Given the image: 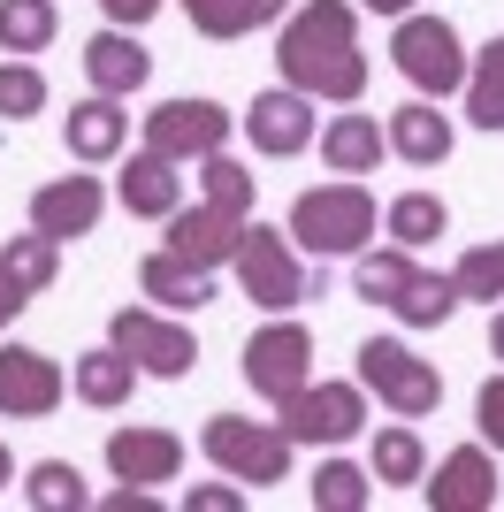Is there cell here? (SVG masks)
<instances>
[{
  "label": "cell",
  "mask_w": 504,
  "mask_h": 512,
  "mask_svg": "<svg viewBox=\"0 0 504 512\" xmlns=\"http://www.w3.org/2000/svg\"><path fill=\"white\" fill-rule=\"evenodd\" d=\"M275 69H283V85L306 92V100H336V107H352L359 92H367L359 8H352V0H306L298 16H283Z\"/></svg>",
  "instance_id": "obj_1"
},
{
  "label": "cell",
  "mask_w": 504,
  "mask_h": 512,
  "mask_svg": "<svg viewBox=\"0 0 504 512\" xmlns=\"http://www.w3.org/2000/svg\"><path fill=\"white\" fill-rule=\"evenodd\" d=\"M291 245L314 260H352L367 253V237H375V192L359 184V176H336V184H314V192L291 199Z\"/></svg>",
  "instance_id": "obj_2"
},
{
  "label": "cell",
  "mask_w": 504,
  "mask_h": 512,
  "mask_svg": "<svg viewBox=\"0 0 504 512\" xmlns=\"http://www.w3.org/2000/svg\"><path fill=\"white\" fill-rule=\"evenodd\" d=\"M199 451L214 459V474H230L245 490H275V482H291V436L275 421H245V413H214L199 428Z\"/></svg>",
  "instance_id": "obj_3"
},
{
  "label": "cell",
  "mask_w": 504,
  "mask_h": 512,
  "mask_svg": "<svg viewBox=\"0 0 504 512\" xmlns=\"http://www.w3.org/2000/svg\"><path fill=\"white\" fill-rule=\"evenodd\" d=\"M390 62H398V77L420 92V100H443V92H459L466 85V39H459V23L451 16H398V31H390Z\"/></svg>",
  "instance_id": "obj_4"
},
{
  "label": "cell",
  "mask_w": 504,
  "mask_h": 512,
  "mask_svg": "<svg viewBox=\"0 0 504 512\" xmlns=\"http://www.w3.org/2000/svg\"><path fill=\"white\" fill-rule=\"evenodd\" d=\"M359 383L375 390L398 421H428V413L443 406L436 360H420L413 344H398V337H367V344H359Z\"/></svg>",
  "instance_id": "obj_5"
},
{
  "label": "cell",
  "mask_w": 504,
  "mask_h": 512,
  "mask_svg": "<svg viewBox=\"0 0 504 512\" xmlns=\"http://www.w3.org/2000/svg\"><path fill=\"white\" fill-rule=\"evenodd\" d=\"M275 428L291 444H352L367 428V383H298L291 398H275Z\"/></svg>",
  "instance_id": "obj_6"
},
{
  "label": "cell",
  "mask_w": 504,
  "mask_h": 512,
  "mask_svg": "<svg viewBox=\"0 0 504 512\" xmlns=\"http://www.w3.org/2000/svg\"><path fill=\"white\" fill-rule=\"evenodd\" d=\"M237 283L260 314H291L306 299V260H298L291 230H268V222H245V245H237Z\"/></svg>",
  "instance_id": "obj_7"
},
{
  "label": "cell",
  "mask_w": 504,
  "mask_h": 512,
  "mask_svg": "<svg viewBox=\"0 0 504 512\" xmlns=\"http://www.w3.org/2000/svg\"><path fill=\"white\" fill-rule=\"evenodd\" d=\"M107 344H123L130 360H138V375H153V383H184L191 367H199V337H191L184 321L153 314V306H123V314L107 321Z\"/></svg>",
  "instance_id": "obj_8"
},
{
  "label": "cell",
  "mask_w": 504,
  "mask_h": 512,
  "mask_svg": "<svg viewBox=\"0 0 504 512\" xmlns=\"http://www.w3.org/2000/svg\"><path fill=\"white\" fill-rule=\"evenodd\" d=\"M245 383L260 390V398H291L298 383H314V329H306V321H291V314H275L268 329H252L245 337Z\"/></svg>",
  "instance_id": "obj_9"
},
{
  "label": "cell",
  "mask_w": 504,
  "mask_h": 512,
  "mask_svg": "<svg viewBox=\"0 0 504 512\" xmlns=\"http://www.w3.org/2000/svg\"><path fill=\"white\" fill-rule=\"evenodd\" d=\"M230 130H237V115L222 100H161L146 115V146L161 153V161H176V169H199L207 153H222L230 146Z\"/></svg>",
  "instance_id": "obj_10"
},
{
  "label": "cell",
  "mask_w": 504,
  "mask_h": 512,
  "mask_svg": "<svg viewBox=\"0 0 504 512\" xmlns=\"http://www.w3.org/2000/svg\"><path fill=\"white\" fill-rule=\"evenodd\" d=\"M69 398L62 360H46L39 344H0V413L8 421H46Z\"/></svg>",
  "instance_id": "obj_11"
},
{
  "label": "cell",
  "mask_w": 504,
  "mask_h": 512,
  "mask_svg": "<svg viewBox=\"0 0 504 512\" xmlns=\"http://www.w3.org/2000/svg\"><path fill=\"white\" fill-rule=\"evenodd\" d=\"M237 123H245L252 153H268V161H291V153H306V146L321 138V130H314V100H306V92H291V85L252 92V107L237 115Z\"/></svg>",
  "instance_id": "obj_12"
},
{
  "label": "cell",
  "mask_w": 504,
  "mask_h": 512,
  "mask_svg": "<svg viewBox=\"0 0 504 512\" xmlns=\"http://www.w3.org/2000/svg\"><path fill=\"white\" fill-rule=\"evenodd\" d=\"M107 214V184L100 176H54V184H39L31 192V230H46L54 245H69V237H92Z\"/></svg>",
  "instance_id": "obj_13"
},
{
  "label": "cell",
  "mask_w": 504,
  "mask_h": 512,
  "mask_svg": "<svg viewBox=\"0 0 504 512\" xmlns=\"http://www.w3.org/2000/svg\"><path fill=\"white\" fill-rule=\"evenodd\" d=\"M420 497H428V512H489L497 505V459H489V444L443 451L436 482L420 474Z\"/></svg>",
  "instance_id": "obj_14"
},
{
  "label": "cell",
  "mask_w": 504,
  "mask_h": 512,
  "mask_svg": "<svg viewBox=\"0 0 504 512\" xmlns=\"http://www.w3.org/2000/svg\"><path fill=\"white\" fill-rule=\"evenodd\" d=\"M237 245H245V214L214 207V199H199V207H176V214H168V253L199 260V268H230Z\"/></svg>",
  "instance_id": "obj_15"
},
{
  "label": "cell",
  "mask_w": 504,
  "mask_h": 512,
  "mask_svg": "<svg viewBox=\"0 0 504 512\" xmlns=\"http://www.w3.org/2000/svg\"><path fill=\"white\" fill-rule=\"evenodd\" d=\"M176 467H184V436L176 428H115L107 436V474L115 482H176Z\"/></svg>",
  "instance_id": "obj_16"
},
{
  "label": "cell",
  "mask_w": 504,
  "mask_h": 512,
  "mask_svg": "<svg viewBox=\"0 0 504 512\" xmlns=\"http://www.w3.org/2000/svg\"><path fill=\"white\" fill-rule=\"evenodd\" d=\"M84 77H92V92H115V100H130V92H146L153 54L138 46V31L107 23V31H92V39H84Z\"/></svg>",
  "instance_id": "obj_17"
},
{
  "label": "cell",
  "mask_w": 504,
  "mask_h": 512,
  "mask_svg": "<svg viewBox=\"0 0 504 512\" xmlns=\"http://www.w3.org/2000/svg\"><path fill=\"white\" fill-rule=\"evenodd\" d=\"M123 138H130V115H123V100H115V92H92V100H77V107L62 115V146H69V161H84V169L115 161V153H123Z\"/></svg>",
  "instance_id": "obj_18"
},
{
  "label": "cell",
  "mask_w": 504,
  "mask_h": 512,
  "mask_svg": "<svg viewBox=\"0 0 504 512\" xmlns=\"http://www.w3.org/2000/svg\"><path fill=\"white\" fill-rule=\"evenodd\" d=\"M382 138H390V153H398V161H413V169H443V161H451V146H459V130H451V115H436V100L390 107Z\"/></svg>",
  "instance_id": "obj_19"
},
{
  "label": "cell",
  "mask_w": 504,
  "mask_h": 512,
  "mask_svg": "<svg viewBox=\"0 0 504 512\" xmlns=\"http://www.w3.org/2000/svg\"><path fill=\"white\" fill-rule=\"evenodd\" d=\"M138 291H146L153 306H168V314H199V306L214 299V268H199V260L161 245V253L138 260Z\"/></svg>",
  "instance_id": "obj_20"
},
{
  "label": "cell",
  "mask_w": 504,
  "mask_h": 512,
  "mask_svg": "<svg viewBox=\"0 0 504 512\" xmlns=\"http://www.w3.org/2000/svg\"><path fill=\"white\" fill-rule=\"evenodd\" d=\"M146 383L138 375V360H130L123 344H92V352H77V367H69V390H77L92 413H115V406H130V390Z\"/></svg>",
  "instance_id": "obj_21"
},
{
  "label": "cell",
  "mask_w": 504,
  "mask_h": 512,
  "mask_svg": "<svg viewBox=\"0 0 504 512\" xmlns=\"http://www.w3.org/2000/svg\"><path fill=\"white\" fill-rule=\"evenodd\" d=\"M314 146H321V161H329V176H375L382 161H390V138H382L375 115H329Z\"/></svg>",
  "instance_id": "obj_22"
},
{
  "label": "cell",
  "mask_w": 504,
  "mask_h": 512,
  "mask_svg": "<svg viewBox=\"0 0 504 512\" xmlns=\"http://www.w3.org/2000/svg\"><path fill=\"white\" fill-rule=\"evenodd\" d=\"M115 199H123L130 214H146V222H168V214L184 207V176H176V161H161L153 146L130 153L123 184H115Z\"/></svg>",
  "instance_id": "obj_23"
},
{
  "label": "cell",
  "mask_w": 504,
  "mask_h": 512,
  "mask_svg": "<svg viewBox=\"0 0 504 512\" xmlns=\"http://www.w3.org/2000/svg\"><path fill=\"white\" fill-rule=\"evenodd\" d=\"M54 276H62V245H54L46 230H23V237H8V245H0V291H8V299L31 306Z\"/></svg>",
  "instance_id": "obj_24"
},
{
  "label": "cell",
  "mask_w": 504,
  "mask_h": 512,
  "mask_svg": "<svg viewBox=\"0 0 504 512\" xmlns=\"http://www.w3.org/2000/svg\"><path fill=\"white\" fill-rule=\"evenodd\" d=\"M367 474H375V490H420V474H428V444H420L413 421H390L367 451Z\"/></svg>",
  "instance_id": "obj_25"
},
{
  "label": "cell",
  "mask_w": 504,
  "mask_h": 512,
  "mask_svg": "<svg viewBox=\"0 0 504 512\" xmlns=\"http://www.w3.org/2000/svg\"><path fill=\"white\" fill-rule=\"evenodd\" d=\"M191 31H207V39H245L260 23H283L291 16V0H184Z\"/></svg>",
  "instance_id": "obj_26"
},
{
  "label": "cell",
  "mask_w": 504,
  "mask_h": 512,
  "mask_svg": "<svg viewBox=\"0 0 504 512\" xmlns=\"http://www.w3.org/2000/svg\"><path fill=\"white\" fill-rule=\"evenodd\" d=\"M459 100H466V123L474 130H504V39H489L482 54L466 62Z\"/></svg>",
  "instance_id": "obj_27"
},
{
  "label": "cell",
  "mask_w": 504,
  "mask_h": 512,
  "mask_svg": "<svg viewBox=\"0 0 504 512\" xmlns=\"http://www.w3.org/2000/svg\"><path fill=\"white\" fill-rule=\"evenodd\" d=\"M382 230H390V245L420 253V245H436V237L451 230V207H443L436 192H398L390 207H382Z\"/></svg>",
  "instance_id": "obj_28"
},
{
  "label": "cell",
  "mask_w": 504,
  "mask_h": 512,
  "mask_svg": "<svg viewBox=\"0 0 504 512\" xmlns=\"http://www.w3.org/2000/svg\"><path fill=\"white\" fill-rule=\"evenodd\" d=\"M459 306H466V299H459V283H451V276H428V268H413V283L390 299V314H398L405 329H443Z\"/></svg>",
  "instance_id": "obj_29"
},
{
  "label": "cell",
  "mask_w": 504,
  "mask_h": 512,
  "mask_svg": "<svg viewBox=\"0 0 504 512\" xmlns=\"http://www.w3.org/2000/svg\"><path fill=\"white\" fill-rule=\"evenodd\" d=\"M54 31H62V16H54V0H0V54H46L54 46Z\"/></svg>",
  "instance_id": "obj_30"
},
{
  "label": "cell",
  "mask_w": 504,
  "mask_h": 512,
  "mask_svg": "<svg viewBox=\"0 0 504 512\" xmlns=\"http://www.w3.org/2000/svg\"><path fill=\"white\" fill-rule=\"evenodd\" d=\"M23 505L31 512H84L92 490H84V474L69 467V459H39V467L23 474Z\"/></svg>",
  "instance_id": "obj_31"
},
{
  "label": "cell",
  "mask_w": 504,
  "mask_h": 512,
  "mask_svg": "<svg viewBox=\"0 0 504 512\" xmlns=\"http://www.w3.org/2000/svg\"><path fill=\"white\" fill-rule=\"evenodd\" d=\"M375 505V474L359 459H321L314 467V512H367Z\"/></svg>",
  "instance_id": "obj_32"
},
{
  "label": "cell",
  "mask_w": 504,
  "mask_h": 512,
  "mask_svg": "<svg viewBox=\"0 0 504 512\" xmlns=\"http://www.w3.org/2000/svg\"><path fill=\"white\" fill-rule=\"evenodd\" d=\"M405 283H413V253H405V245H390V253H359V268H352V291L367 306H390Z\"/></svg>",
  "instance_id": "obj_33"
},
{
  "label": "cell",
  "mask_w": 504,
  "mask_h": 512,
  "mask_svg": "<svg viewBox=\"0 0 504 512\" xmlns=\"http://www.w3.org/2000/svg\"><path fill=\"white\" fill-rule=\"evenodd\" d=\"M199 192H207L214 207H230V214H252L260 176H252L245 161H230V146H222V153H207V161H199Z\"/></svg>",
  "instance_id": "obj_34"
},
{
  "label": "cell",
  "mask_w": 504,
  "mask_h": 512,
  "mask_svg": "<svg viewBox=\"0 0 504 512\" xmlns=\"http://www.w3.org/2000/svg\"><path fill=\"white\" fill-rule=\"evenodd\" d=\"M46 115V77L31 62H0V123H31Z\"/></svg>",
  "instance_id": "obj_35"
},
{
  "label": "cell",
  "mask_w": 504,
  "mask_h": 512,
  "mask_svg": "<svg viewBox=\"0 0 504 512\" xmlns=\"http://www.w3.org/2000/svg\"><path fill=\"white\" fill-rule=\"evenodd\" d=\"M451 283H459V299H489L497 306L504 299V237L497 245H474V253L451 268Z\"/></svg>",
  "instance_id": "obj_36"
},
{
  "label": "cell",
  "mask_w": 504,
  "mask_h": 512,
  "mask_svg": "<svg viewBox=\"0 0 504 512\" xmlns=\"http://www.w3.org/2000/svg\"><path fill=\"white\" fill-rule=\"evenodd\" d=\"M184 512H245V482H191L184 490Z\"/></svg>",
  "instance_id": "obj_37"
},
{
  "label": "cell",
  "mask_w": 504,
  "mask_h": 512,
  "mask_svg": "<svg viewBox=\"0 0 504 512\" xmlns=\"http://www.w3.org/2000/svg\"><path fill=\"white\" fill-rule=\"evenodd\" d=\"M474 428H482V444L504 451V375H489L482 398H474Z\"/></svg>",
  "instance_id": "obj_38"
},
{
  "label": "cell",
  "mask_w": 504,
  "mask_h": 512,
  "mask_svg": "<svg viewBox=\"0 0 504 512\" xmlns=\"http://www.w3.org/2000/svg\"><path fill=\"white\" fill-rule=\"evenodd\" d=\"M100 8H107V23H123V31H138V23L161 16V0H100Z\"/></svg>",
  "instance_id": "obj_39"
},
{
  "label": "cell",
  "mask_w": 504,
  "mask_h": 512,
  "mask_svg": "<svg viewBox=\"0 0 504 512\" xmlns=\"http://www.w3.org/2000/svg\"><path fill=\"white\" fill-rule=\"evenodd\" d=\"M367 16H413V0H359Z\"/></svg>",
  "instance_id": "obj_40"
},
{
  "label": "cell",
  "mask_w": 504,
  "mask_h": 512,
  "mask_svg": "<svg viewBox=\"0 0 504 512\" xmlns=\"http://www.w3.org/2000/svg\"><path fill=\"white\" fill-rule=\"evenodd\" d=\"M489 352L504 360V306H497V321H489Z\"/></svg>",
  "instance_id": "obj_41"
},
{
  "label": "cell",
  "mask_w": 504,
  "mask_h": 512,
  "mask_svg": "<svg viewBox=\"0 0 504 512\" xmlns=\"http://www.w3.org/2000/svg\"><path fill=\"white\" fill-rule=\"evenodd\" d=\"M16 314H23V299H8V291H0V329H8Z\"/></svg>",
  "instance_id": "obj_42"
},
{
  "label": "cell",
  "mask_w": 504,
  "mask_h": 512,
  "mask_svg": "<svg viewBox=\"0 0 504 512\" xmlns=\"http://www.w3.org/2000/svg\"><path fill=\"white\" fill-rule=\"evenodd\" d=\"M8 482H16V459H8V444H0V490H8Z\"/></svg>",
  "instance_id": "obj_43"
}]
</instances>
